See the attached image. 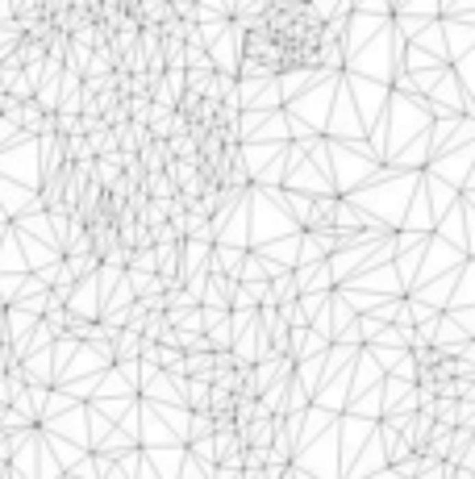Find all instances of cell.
<instances>
[{
	"label": "cell",
	"instance_id": "3",
	"mask_svg": "<svg viewBox=\"0 0 475 479\" xmlns=\"http://www.w3.org/2000/svg\"><path fill=\"white\" fill-rule=\"evenodd\" d=\"M280 317H284L292 330H308V312L300 308V300H284V304H280Z\"/></svg>",
	"mask_w": 475,
	"mask_h": 479
},
{
	"label": "cell",
	"instance_id": "1",
	"mask_svg": "<svg viewBox=\"0 0 475 479\" xmlns=\"http://www.w3.org/2000/svg\"><path fill=\"white\" fill-rule=\"evenodd\" d=\"M300 292H304V284L292 275V271H280L276 280H271V292H267V300L263 304H284V300H300Z\"/></svg>",
	"mask_w": 475,
	"mask_h": 479
},
{
	"label": "cell",
	"instance_id": "2",
	"mask_svg": "<svg viewBox=\"0 0 475 479\" xmlns=\"http://www.w3.org/2000/svg\"><path fill=\"white\" fill-rule=\"evenodd\" d=\"M242 258H246L242 250H226V246H217V250H213V258H208V275H217V271H234Z\"/></svg>",
	"mask_w": 475,
	"mask_h": 479
}]
</instances>
